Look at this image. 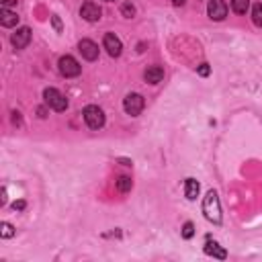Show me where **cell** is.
<instances>
[{"mask_svg":"<svg viewBox=\"0 0 262 262\" xmlns=\"http://www.w3.org/2000/svg\"><path fill=\"white\" fill-rule=\"evenodd\" d=\"M195 236V225H192L191 221L185 223V227H182V238H187V240H191V238Z\"/></svg>","mask_w":262,"mask_h":262,"instance_id":"20","label":"cell"},{"mask_svg":"<svg viewBox=\"0 0 262 262\" xmlns=\"http://www.w3.org/2000/svg\"><path fill=\"white\" fill-rule=\"evenodd\" d=\"M78 49H80L82 58L88 60V62H95L98 58V45L95 41H90V39H82L80 43H78Z\"/></svg>","mask_w":262,"mask_h":262,"instance_id":"9","label":"cell"},{"mask_svg":"<svg viewBox=\"0 0 262 262\" xmlns=\"http://www.w3.org/2000/svg\"><path fill=\"white\" fill-rule=\"evenodd\" d=\"M51 23H53V27H55V31H58V33H60V31H62V21H60V17H55V15H53V17H51Z\"/></svg>","mask_w":262,"mask_h":262,"instance_id":"22","label":"cell"},{"mask_svg":"<svg viewBox=\"0 0 262 262\" xmlns=\"http://www.w3.org/2000/svg\"><path fill=\"white\" fill-rule=\"evenodd\" d=\"M205 254H209V256H213V258H219V260H225L227 258V252L225 250L217 244V242H211V240H207V244H205Z\"/></svg>","mask_w":262,"mask_h":262,"instance_id":"12","label":"cell"},{"mask_svg":"<svg viewBox=\"0 0 262 262\" xmlns=\"http://www.w3.org/2000/svg\"><path fill=\"white\" fill-rule=\"evenodd\" d=\"M0 236H2V238H13L15 236V227L4 221L2 225H0Z\"/></svg>","mask_w":262,"mask_h":262,"instance_id":"18","label":"cell"},{"mask_svg":"<svg viewBox=\"0 0 262 262\" xmlns=\"http://www.w3.org/2000/svg\"><path fill=\"white\" fill-rule=\"evenodd\" d=\"M37 115H39L41 119H45V117H48V111H45L43 107H39V109H37Z\"/></svg>","mask_w":262,"mask_h":262,"instance_id":"25","label":"cell"},{"mask_svg":"<svg viewBox=\"0 0 262 262\" xmlns=\"http://www.w3.org/2000/svg\"><path fill=\"white\" fill-rule=\"evenodd\" d=\"M13 207L19 209V211H23V209H25V201H15V203H13Z\"/></svg>","mask_w":262,"mask_h":262,"instance_id":"24","label":"cell"},{"mask_svg":"<svg viewBox=\"0 0 262 262\" xmlns=\"http://www.w3.org/2000/svg\"><path fill=\"white\" fill-rule=\"evenodd\" d=\"M102 43H105V49L109 51L111 58H119V55H121L123 43H121V39L115 35V33H107L105 39H102Z\"/></svg>","mask_w":262,"mask_h":262,"instance_id":"7","label":"cell"},{"mask_svg":"<svg viewBox=\"0 0 262 262\" xmlns=\"http://www.w3.org/2000/svg\"><path fill=\"white\" fill-rule=\"evenodd\" d=\"M197 72H199V76H209V72H211V68H209V64H201Z\"/></svg>","mask_w":262,"mask_h":262,"instance_id":"21","label":"cell"},{"mask_svg":"<svg viewBox=\"0 0 262 262\" xmlns=\"http://www.w3.org/2000/svg\"><path fill=\"white\" fill-rule=\"evenodd\" d=\"M58 66H60V74L64 78H76V76H80V72H82L80 64H78L72 55H64V58H60Z\"/></svg>","mask_w":262,"mask_h":262,"instance_id":"4","label":"cell"},{"mask_svg":"<svg viewBox=\"0 0 262 262\" xmlns=\"http://www.w3.org/2000/svg\"><path fill=\"white\" fill-rule=\"evenodd\" d=\"M107 2H113V0H107Z\"/></svg>","mask_w":262,"mask_h":262,"instance_id":"27","label":"cell"},{"mask_svg":"<svg viewBox=\"0 0 262 262\" xmlns=\"http://www.w3.org/2000/svg\"><path fill=\"white\" fill-rule=\"evenodd\" d=\"M0 4H2V8H8V6H15L17 0H0Z\"/></svg>","mask_w":262,"mask_h":262,"instance_id":"23","label":"cell"},{"mask_svg":"<svg viewBox=\"0 0 262 262\" xmlns=\"http://www.w3.org/2000/svg\"><path fill=\"white\" fill-rule=\"evenodd\" d=\"M131 187H133V182H131L129 176H119L117 178V191L119 192H127V191H131Z\"/></svg>","mask_w":262,"mask_h":262,"instance_id":"16","label":"cell"},{"mask_svg":"<svg viewBox=\"0 0 262 262\" xmlns=\"http://www.w3.org/2000/svg\"><path fill=\"white\" fill-rule=\"evenodd\" d=\"M199 182L195 180V178H187V182H185V195H187V199L189 201H195L197 197H199Z\"/></svg>","mask_w":262,"mask_h":262,"instance_id":"14","label":"cell"},{"mask_svg":"<svg viewBox=\"0 0 262 262\" xmlns=\"http://www.w3.org/2000/svg\"><path fill=\"white\" fill-rule=\"evenodd\" d=\"M232 8L238 15H246V10L250 8V0H232Z\"/></svg>","mask_w":262,"mask_h":262,"instance_id":"15","label":"cell"},{"mask_svg":"<svg viewBox=\"0 0 262 262\" xmlns=\"http://www.w3.org/2000/svg\"><path fill=\"white\" fill-rule=\"evenodd\" d=\"M121 15H123L125 19H131V17L135 15V6H133L131 2H125V4L121 6Z\"/></svg>","mask_w":262,"mask_h":262,"instance_id":"19","label":"cell"},{"mask_svg":"<svg viewBox=\"0 0 262 262\" xmlns=\"http://www.w3.org/2000/svg\"><path fill=\"white\" fill-rule=\"evenodd\" d=\"M185 2H187V0H172V4H174V6H182Z\"/></svg>","mask_w":262,"mask_h":262,"instance_id":"26","label":"cell"},{"mask_svg":"<svg viewBox=\"0 0 262 262\" xmlns=\"http://www.w3.org/2000/svg\"><path fill=\"white\" fill-rule=\"evenodd\" d=\"M143 96L142 95H135V93H131V95H127L125 96V100H123V109H125V113L127 115H131V117H138L140 113L143 111Z\"/></svg>","mask_w":262,"mask_h":262,"instance_id":"5","label":"cell"},{"mask_svg":"<svg viewBox=\"0 0 262 262\" xmlns=\"http://www.w3.org/2000/svg\"><path fill=\"white\" fill-rule=\"evenodd\" d=\"M252 21L256 27H262V2H256L252 6Z\"/></svg>","mask_w":262,"mask_h":262,"instance_id":"17","label":"cell"},{"mask_svg":"<svg viewBox=\"0 0 262 262\" xmlns=\"http://www.w3.org/2000/svg\"><path fill=\"white\" fill-rule=\"evenodd\" d=\"M19 23V17L8 8H0V25L2 27H15Z\"/></svg>","mask_w":262,"mask_h":262,"instance_id":"13","label":"cell"},{"mask_svg":"<svg viewBox=\"0 0 262 262\" xmlns=\"http://www.w3.org/2000/svg\"><path fill=\"white\" fill-rule=\"evenodd\" d=\"M43 98H45V105H48L49 109H53V111H58V113L68 109V100L58 88H45Z\"/></svg>","mask_w":262,"mask_h":262,"instance_id":"2","label":"cell"},{"mask_svg":"<svg viewBox=\"0 0 262 262\" xmlns=\"http://www.w3.org/2000/svg\"><path fill=\"white\" fill-rule=\"evenodd\" d=\"M100 15H102V10H100V6L98 4H95V2H84L82 4V8H80V17L84 19V21H88V23H96L98 19H100Z\"/></svg>","mask_w":262,"mask_h":262,"instance_id":"10","label":"cell"},{"mask_svg":"<svg viewBox=\"0 0 262 262\" xmlns=\"http://www.w3.org/2000/svg\"><path fill=\"white\" fill-rule=\"evenodd\" d=\"M207 13H209V17L213 21H223L227 17V4H225V0H209Z\"/></svg>","mask_w":262,"mask_h":262,"instance_id":"8","label":"cell"},{"mask_svg":"<svg viewBox=\"0 0 262 262\" xmlns=\"http://www.w3.org/2000/svg\"><path fill=\"white\" fill-rule=\"evenodd\" d=\"M29 41H31V29L29 27H21L10 35V43H13L15 49H25L29 45Z\"/></svg>","mask_w":262,"mask_h":262,"instance_id":"6","label":"cell"},{"mask_svg":"<svg viewBox=\"0 0 262 262\" xmlns=\"http://www.w3.org/2000/svg\"><path fill=\"white\" fill-rule=\"evenodd\" d=\"M203 213L205 217L213 223H221V207H219V197L215 191H209L207 197L203 199Z\"/></svg>","mask_w":262,"mask_h":262,"instance_id":"1","label":"cell"},{"mask_svg":"<svg viewBox=\"0 0 262 262\" xmlns=\"http://www.w3.org/2000/svg\"><path fill=\"white\" fill-rule=\"evenodd\" d=\"M143 78H145V82H150V84L162 82V78H164V68H160V66H150V68H147V70L143 72Z\"/></svg>","mask_w":262,"mask_h":262,"instance_id":"11","label":"cell"},{"mask_svg":"<svg viewBox=\"0 0 262 262\" xmlns=\"http://www.w3.org/2000/svg\"><path fill=\"white\" fill-rule=\"evenodd\" d=\"M82 115H84V121L90 129H100L102 125H105V113H102V109L96 105H88L82 111Z\"/></svg>","mask_w":262,"mask_h":262,"instance_id":"3","label":"cell"}]
</instances>
